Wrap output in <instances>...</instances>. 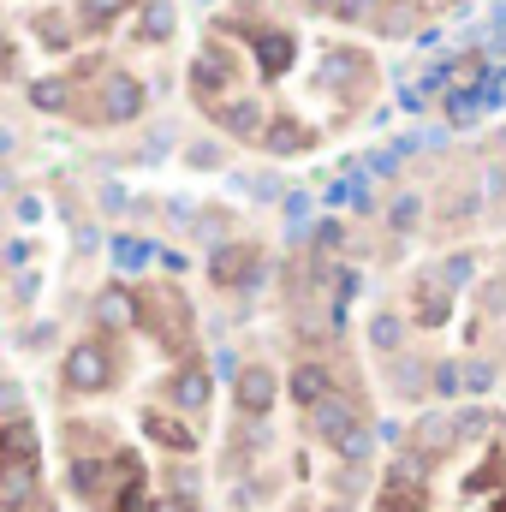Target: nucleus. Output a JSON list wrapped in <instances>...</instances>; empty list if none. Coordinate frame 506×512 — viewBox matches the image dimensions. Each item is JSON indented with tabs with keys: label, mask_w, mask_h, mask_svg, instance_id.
Returning <instances> with one entry per match:
<instances>
[{
	"label": "nucleus",
	"mask_w": 506,
	"mask_h": 512,
	"mask_svg": "<svg viewBox=\"0 0 506 512\" xmlns=\"http://www.w3.org/2000/svg\"><path fill=\"white\" fill-rule=\"evenodd\" d=\"M155 512H197V495H161Z\"/></svg>",
	"instance_id": "39448f33"
},
{
	"label": "nucleus",
	"mask_w": 506,
	"mask_h": 512,
	"mask_svg": "<svg viewBox=\"0 0 506 512\" xmlns=\"http://www.w3.org/2000/svg\"><path fill=\"white\" fill-rule=\"evenodd\" d=\"M96 120L102 126H126L143 114V102H149V90H143V78H131V72H108V78H96Z\"/></svg>",
	"instance_id": "f257e3e1"
},
{
	"label": "nucleus",
	"mask_w": 506,
	"mask_h": 512,
	"mask_svg": "<svg viewBox=\"0 0 506 512\" xmlns=\"http://www.w3.org/2000/svg\"><path fill=\"white\" fill-rule=\"evenodd\" d=\"M42 495V459H24V453H6V471H0V507L18 512Z\"/></svg>",
	"instance_id": "f03ea898"
},
{
	"label": "nucleus",
	"mask_w": 506,
	"mask_h": 512,
	"mask_svg": "<svg viewBox=\"0 0 506 512\" xmlns=\"http://www.w3.org/2000/svg\"><path fill=\"white\" fill-rule=\"evenodd\" d=\"M274 393H280L274 370H262V364H245V370H239V405H245L251 417H262V411L274 405Z\"/></svg>",
	"instance_id": "7ed1b4c3"
},
{
	"label": "nucleus",
	"mask_w": 506,
	"mask_h": 512,
	"mask_svg": "<svg viewBox=\"0 0 506 512\" xmlns=\"http://www.w3.org/2000/svg\"><path fill=\"white\" fill-rule=\"evenodd\" d=\"M286 393L310 411V405H322L328 393H334V376L322 370V364H304V370H292V382H286Z\"/></svg>",
	"instance_id": "20e7f679"
}]
</instances>
